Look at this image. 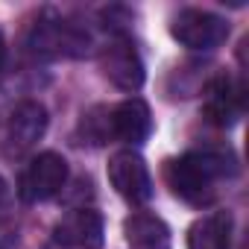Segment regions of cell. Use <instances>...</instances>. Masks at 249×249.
<instances>
[{
    "label": "cell",
    "instance_id": "cell-1",
    "mask_svg": "<svg viewBox=\"0 0 249 249\" xmlns=\"http://www.w3.org/2000/svg\"><path fill=\"white\" fill-rule=\"evenodd\" d=\"M231 161L220 153H185L164 167V179L173 194L191 205H208L217 196V182L226 176Z\"/></svg>",
    "mask_w": 249,
    "mask_h": 249
},
{
    "label": "cell",
    "instance_id": "cell-2",
    "mask_svg": "<svg viewBox=\"0 0 249 249\" xmlns=\"http://www.w3.org/2000/svg\"><path fill=\"white\" fill-rule=\"evenodd\" d=\"M82 129L91 144H106V141L141 144L153 129V117H150L147 103L132 97V100H123L114 108H103V117L88 114L82 120Z\"/></svg>",
    "mask_w": 249,
    "mask_h": 249
},
{
    "label": "cell",
    "instance_id": "cell-3",
    "mask_svg": "<svg viewBox=\"0 0 249 249\" xmlns=\"http://www.w3.org/2000/svg\"><path fill=\"white\" fill-rule=\"evenodd\" d=\"M27 44L41 59H73L88 53L91 36L79 24H68L62 18H41L30 30Z\"/></svg>",
    "mask_w": 249,
    "mask_h": 249
},
{
    "label": "cell",
    "instance_id": "cell-4",
    "mask_svg": "<svg viewBox=\"0 0 249 249\" xmlns=\"http://www.w3.org/2000/svg\"><path fill=\"white\" fill-rule=\"evenodd\" d=\"M173 38L188 50H214L226 41L229 24L205 9H182L170 24Z\"/></svg>",
    "mask_w": 249,
    "mask_h": 249
},
{
    "label": "cell",
    "instance_id": "cell-5",
    "mask_svg": "<svg viewBox=\"0 0 249 249\" xmlns=\"http://www.w3.org/2000/svg\"><path fill=\"white\" fill-rule=\"evenodd\" d=\"M68 182V161L59 153H38L21 176V199L24 202H47L62 194Z\"/></svg>",
    "mask_w": 249,
    "mask_h": 249
},
{
    "label": "cell",
    "instance_id": "cell-6",
    "mask_svg": "<svg viewBox=\"0 0 249 249\" xmlns=\"http://www.w3.org/2000/svg\"><path fill=\"white\" fill-rule=\"evenodd\" d=\"M108 179L114 185V191L132 202V205H144L150 196H153V179H150V170L144 164V159L132 150H120L111 156L108 161Z\"/></svg>",
    "mask_w": 249,
    "mask_h": 249
},
{
    "label": "cell",
    "instance_id": "cell-7",
    "mask_svg": "<svg viewBox=\"0 0 249 249\" xmlns=\"http://www.w3.org/2000/svg\"><path fill=\"white\" fill-rule=\"evenodd\" d=\"M100 65H103V73L120 91H138L144 85V62L126 36H117L103 47Z\"/></svg>",
    "mask_w": 249,
    "mask_h": 249
},
{
    "label": "cell",
    "instance_id": "cell-8",
    "mask_svg": "<svg viewBox=\"0 0 249 249\" xmlns=\"http://www.w3.org/2000/svg\"><path fill=\"white\" fill-rule=\"evenodd\" d=\"M56 249H100L103 246V217L91 208L68 211L53 229Z\"/></svg>",
    "mask_w": 249,
    "mask_h": 249
},
{
    "label": "cell",
    "instance_id": "cell-9",
    "mask_svg": "<svg viewBox=\"0 0 249 249\" xmlns=\"http://www.w3.org/2000/svg\"><path fill=\"white\" fill-rule=\"evenodd\" d=\"M44 129H47V111H44V106L36 103V100H24V103L15 106V111L9 117V144L18 153H24V150L36 147L41 141Z\"/></svg>",
    "mask_w": 249,
    "mask_h": 249
},
{
    "label": "cell",
    "instance_id": "cell-10",
    "mask_svg": "<svg viewBox=\"0 0 249 249\" xmlns=\"http://www.w3.org/2000/svg\"><path fill=\"white\" fill-rule=\"evenodd\" d=\"M129 249H170V229L161 217L138 211L123 223Z\"/></svg>",
    "mask_w": 249,
    "mask_h": 249
},
{
    "label": "cell",
    "instance_id": "cell-11",
    "mask_svg": "<svg viewBox=\"0 0 249 249\" xmlns=\"http://www.w3.org/2000/svg\"><path fill=\"white\" fill-rule=\"evenodd\" d=\"M188 249H231V214L211 211L188 231Z\"/></svg>",
    "mask_w": 249,
    "mask_h": 249
},
{
    "label": "cell",
    "instance_id": "cell-12",
    "mask_svg": "<svg viewBox=\"0 0 249 249\" xmlns=\"http://www.w3.org/2000/svg\"><path fill=\"white\" fill-rule=\"evenodd\" d=\"M205 111H208V117L217 123V126L234 123V117L243 111V91H240V85H234L229 76H217L208 85Z\"/></svg>",
    "mask_w": 249,
    "mask_h": 249
},
{
    "label": "cell",
    "instance_id": "cell-13",
    "mask_svg": "<svg viewBox=\"0 0 249 249\" xmlns=\"http://www.w3.org/2000/svg\"><path fill=\"white\" fill-rule=\"evenodd\" d=\"M12 217V191L6 185V179L0 176V223H6Z\"/></svg>",
    "mask_w": 249,
    "mask_h": 249
},
{
    "label": "cell",
    "instance_id": "cell-14",
    "mask_svg": "<svg viewBox=\"0 0 249 249\" xmlns=\"http://www.w3.org/2000/svg\"><path fill=\"white\" fill-rule=\"evenodd\" d=\"M3 62H6V41L0 36V68H3Z\"/></svg>",
    "mask_w": 249,
    "mask_h": 249
}]
</instances>
